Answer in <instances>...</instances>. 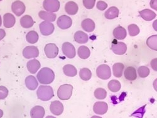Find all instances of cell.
<instances>
[{"mask_svg": "<svg viewBox=\"0 0 157 118\" xmlns=\"http://www.w3.org/2000/svg\"><path fill=\"white\" fill-rule=\"evenodd\" d=\"M38 34L34 30L29 32L27 35H26V39L27 41L32 44H36L38 40Z\"/></svg>", "mask_w": 157, "mask_h": 118, "instance_id": "1f68e13d", "label": "cell"}, {"mask_svg": "<svg viewBox=\"0 0 157 118\" xmlns=\"http://www.w3.org/2000/svg\"><path fill=\"white\" fill-rule=\"evenodd\" d=\"M124 68V65L121 63H114L113 66V71L114 76L117 78L121 77L123 73Z\"/></svg>", "mask_w": 157, "mask_h": 118, "instance_id": "83f0119b", "label": "cell"}, {"mask_svg": "<svg viewBox=\"0 0 157 118\" xmlns=\"http://www.w3.org/2000/svg\"><path fill=\"white\" fill-rule=\"evenodd\" d=\"M127 32L124 28L122 27H117L113 30V36L117 40H122L126 37Z\"/></svg>", "mask_w": 157, "mask_h": 118, "instance_id": "603a6c76", "label": "cell"}, {"mask_svg": "<svg viewBox=\"0 0 157 118\" xmlns=\"http://www.w3.org/2000/svg\"><path fill=\"white\" fill-rule=\"evenodd\" d=\"M16 22L15 17L11 13H6L3 17L4 27L7 29L12 28L15 25Z\"/></svg>", "mask_w": 157, "mask_h": 118, "instance_id": "2e32d148", "label": "cell"}, {"mask_svg": "<svg viewBox=\"0 0 157 118\" xmlns=\"http://www.w3.org/2000/svg\"><path fill=\"white\" fill-rule=\"evenodd\" d=\"M124 75L126 80L133 81H135L137 78L136 70L135 67H128L124 70Z\"/></svg>", "mask_w": 157, "mask_h": 118, "instance_id": "9a60e30c", "label": "cell"}, {"mask_svg": "<svg viewBox=\"0 0 157 118\" xmlns=\"http://www.w3.org/2000/svg\"><path fill=\"white\" fill-rule=\"evenodd\" d=\"M3 116V111L2 109H0V117H2Z\"/></svg>", "mask_w": 157, "mask_h": 118, "instance_id": "ee69618b", "label": "cell"}, {"mask_svg": "<svg viewBox=\"0 0 157 118\" xmlns=\"http://www.w3.org/2000/svg\"><path fill=\"white\" fill-rule=\"evenodd\" d=\"M96 0H83V5L87 9L90 10L94 7Z\"/></svg>", "mask_w": 157, "mask_h": 118, "instance_id": "74e56055", "label": "cell"}, {"mask_svg": "<svg viewBox=\"0 0 157 118\" xmlns=\"http://www.w3.org/2000/svg\"><path fill=\"white\" fill-rule=\"evenodd\" d=\"M2 0H0V2H2Z\"/></svg>", "mask_w": 157, "mask_h": 118, "instance_id": "7dc6e473", "label": "cell"}, {"mask_svg": "<svg viewBox=\"0 0 157 118\" xmlns=\"http://www.w3.org/2000/svg\"><path fill=\"white\" fill-rule=\"evenodd\" d=\"M74 38V40L77 43L81 44H86L89 40L88 35L82 31H77V32H75Z\"/></svg>", "mask_w": 157, "mask_h": 118, "instance_id": "7402d4cb", "label": "cell"}, {"mask_svg": "<svg viewBox=\"0 0 157 118\" xmlns=\"http://www.w3.org/2000/svg\"><path fill=\"white\" fill-rule=\"evenodd\" d=\"M147 46L151 49L156 51L157 50V35H153L150 36L147 40Z\"/></svg>", "mask_w": 157, "mask_h": 118, "instance_id": "d6a6232c", "label": "cell"}, {"mask_svg": "<svg viewBox=\"0 0 157 118\" xmlns=\"http://www.w3.org/2000/svg\"><path fill=\"white\" fill-rule=\"evenodd\" d=\"M79 75L82 80L87 81L90 80L91 77H92V72L87 68H83L81 69L79 72Z\"/></svg>", "mask_w": 157, "mask_h": 118, "instance_id": "836d02e7", "label": "cell"}, {"mask_svg": "<svg viewBox=\"0 0 157 118\" xmlns=\"http://www.w3.org/2000/svg\"><path fill=\"white\" fill-rule=\"evenodd\" d=\"M40 66L41 65L40 62L36 59L31 60L28 62L27 64L28 70L33 74H35L38 70V69L40 68Z\"/></svg>", "mask_w": 157, "mask_h": 118, "instance_id": "d6986e66", "label": "cell"}, {"mask_svg": "<svg viewBox=\"0 0 157 118\" xmlns=\"http://www.w3.org/2000/svg\"><path fill=\"white\" fill-rule=\"evenodd\" d=\"M108 109V105L104 102H97L94 104L93 111L99 115H103L106 114Z\"/></svg>", "mask_w": 157, "mask_h": 118, "instance_id": "5bb4252c", "label": "cell"}, {"mask_svg": "<svg viewBox=\"0 0 157 118\" xmlns=\"http://www.w3.org/2000/svg\"><path fill=\"white\" fill-rule=\"evenodd\" d=\"M25 84L27 87L31 90H35L38 86V83L35 78V77L33 75L28 76L25 79Z\"/></svg>", "mask_w": 157, "mask_h": 118, "instance_id": "d4e9b609", "label": "cell"}, {"mask_svg": "<svg viewBox=\"0 0 157 118\" xmlns=\"http://www.w3.org/2000/svg\"><path fill=\"white\" fill-rule=\"evenodd\" d=\"M57 24L60 29L62 30H66L69 29L72 26V20L67 15H62L58 18Z\"/></svg>", "mask_w": 157, "mask_h": 118, "instance_id": "30bf717a", "label": "cell"}, {"mask_svg": "<svg viewBox=\"0 0 157 118\" xmlns=\"http://www.w3.org/2000/svg\"><path fill=\"white\" fill-rule=\"evenodd\" d=\"M2 17H1V15H0V27H1V25H2Z\"/></svg>", "mask_w": 157, "mask_h": 118, "instance_id": "f6af8a7d", "label": "cell"}, {"mask_svg": "<svg viewBox=\"0 0 157 118\" xmlns=\"http://www.w3.org/2000/svg\"><path fill=\"white\" fill-rule=\"evenodd\" d=\"M8 90L5 86H0V99H5L8 95Z\"/></svg>", "mask_w": 157, "mask_h": 118, "instance_id": "f35d334b", "label": "cell"}, {"mask_svg": "<svg viewBox=\"0 0 157 118\" xmlns=\"http://www.w3.org/2000/svg\"><path fill=\"white\" fill-rule=\"evenodd\" d=\"M150 6L154 9L155 10H157V0H151L150 2Z\"/></svg>", "mask_w": 157, "mask_h": 118, "instance_id": "60d3db41", "label": "cell"}, {"mask_svg": "<svg viewBox=\"0 0 157 118\" xmlns=\"http://www.w3.org/2000/svg\"><path fill=\"white\" fill-rule=\"evenodd\" d=\"M150 70L147 66H141L138 69V74L141 78H145L150 74Z\"/></svg>", "mask_w": 157, "mask_h": 118, "instance_id": "8d00e7d4", "label": "cell"}, {"mask_svg": "<svg viewBox=\"0 0 157 118\" xmlns=\"http://www.w3.org/2000/svg\"><path fill=\"white\" fill-rule=\"evenodd\" d=\"M45 111L44 108L40 106H36L33 108L30 111V116L32 118H43Z\"/></svg>", "mask_w": 157, "mask_h": 118, "instance_id": "ac0fdd59", "label": "cell"}, {"mask_svg": "<svg viewBox=\"0 0 157 118\" xmlns=\"http://www.w3.org/2000/svg\"><path fill=\"white\" fill-rule=\"evenodd\" d=\"M128 32L131 36H135L140 33V29L135 24H131L128 26Z\"/></svg>", "mask_w": 157, "mask_h": 118, "instance_id": "d590c367", "label": "cell"}, {"mask_svg": "<svg viewBox=\"0 0 157 118\" xmlns=\"http://www.w3.org/2000/svg\"><path fill=\"white\" fill-rule=\"evenodd\" d=\"M62 50L64 55H65L69 59H73L75 57V48L74 46L69 42H65L64 44H63L62 47Z\"/></svg>", "mask_w": 157, "mask_h": 118, "instance_id": "52a82bcc", "label": "cell"}, {"mask_svg": "<svg viewBox=\"0 0 157 118\" xmlns=\"http://www.w3.org/2000/svg\"><path fill=\"white\" fill-rule=\"evenodd\" d=\"M44 51L48 59H54L59 54V48L54 44H48L45 45Z\"/></svg>", "mask_w": 157, "mask_h": 118, "instance_id": "ba28073f", "label": "cell"}, {"mask_svg": "<svg viewBox=\"0 0 157 118\" xmlns=\"http://www.w3.org/2000/svg\"><path fill=\"white\" fill-rule=\"evenodd\" d=\"M23 55L25 59H32L38 57L39 55V50L36 47L28 46L23 50Z\"/></svg>", "mask_w": 157, "mask_h": 118, "instance_id": "9c48e42d", "label": "cell"}, {"mask_svg": "<svg viewBox=\"0 0 157 118\" xmlns=\"http://www.w3.org/2000/svg\"><path fill=\"white\" fill-rule=\"evenodd\" d=\"M38 16L41 19L44 20V21H49V22H53L56 20L57 15L56 14L54 13H51V12H47L44 11H40L39 12Z\"/></svg>", "mask_w": 157, "mask_h": 118, "instance_id": "ffe728a7", "label": "cell"}, {"mask_svg": "<svg viewBox=\"0 0 157 118\" xmlns=\"http://www.w3.org/2000/svg\"><path fill=\"white\" fill-rule=\"evenodd\" d=\"M81 27L82 29L87 32H93L95 29V23L91 19L87 18L82 21Z\"/></svg>", "mask_w": 157, "mask_h": 118, "instance_id": "e0dca14e", "label": "cell"}, {"mask_svg": "<svg viewBox=\"0 0 157 118\" xmlns=\"http://www.w3.org/2000/svg\"><path fill=\"white\" fill-rule=\"evenodd\" d=\"M96 75L101 79L108 80L111 76V69L108 65H101L97 68Z\"/></svg>", "mask_w": 157, "mask_h": 118, "instance_id": "277c9868", "label": "cell"}, {"mask_svg": "<svg viewBox=\"0 0 157 118\" xmlns=\"http://www.w3.org/2000/svg\"><path fill=\"white\" fill-rule=\"evenodd\" d=\"M63 71L65 75L68 77H74L77 74V70L76 68L72 65L67 64L64 65L63 67Z\"/></svg>", "mask_w": 157, "mask_h": 118, "instance_id": "f1b7e54d", "label": "cell"}, {"mask_svg": "<svg viewBox=\"0 0 157 118\" xmlns=\"http://www.w3.org/2000/svg\"><path fill=\"white\" fill-rule=\"evenodd\" d=\"M37 79L42 84H50L55 79V74L51 69L42 68L36 75Z\"/></svg>", "mask_w": 157, "mask_h": 118, "instance_id": "6da1fadb", "label": "cell"}, {"mask_svg": "<svg viewBox=\"0 0 157 118\" xmlns=\"http://www.w3.org/2000/svg\"><path fill=\"white\" fill-rule=\"evenodd\" d=\"M50 110L53 114L56 116H60L63 112V106L60 101H55L51 102Z\"/></svg>", "mask_w": 157, "mask_h": 118, "instance_id": "4fadbf2b", "label": "cell"}, {"mask_svg": "<svg viewBox=\"0 0 157 118\" xmlns=\"http://www.w3.org/2000/svg\"><path fill=\"white\" fill-rule=\"evenodd\" d=\"M115 43L113 42L111 45V49L116 55H124L127 50V46L123 42H117L114 41Z\"/></svg>", "mask_w": 157, "mask_h": 118, "instance_id": "8fae6325", "label": "cell"}, {"mask_svg": "<svg viewBox=\"0 0 157 118\" xmlns=\"http://www.w3.org/2000/svg\"><path fill=\"white\" fill-rule=\"evenodd\" d=\"M108 7V4L103 1H99L97 3V8L101 11H104Z\"/></svg>", "mask_w": 157, "mask_h": 118, "instance_id": "ab89813d", "label": "cell"}, {"mask_svg": "<svg viewBox=\"0 0 157 118\" xmlns=\"http://www.w3.org/2000/svg\"><path fill=\"white\" fill-rule=\"evenodd\" d=\"M78 7L77 3L74 2H69L65 5V10L67 14L74 15L78 12Z\"/></svg>", "mask_w": 157, "mask_h": 118, "instance_id": "cb8c5ba5", "label": "cell"}, {"mask_svg": "<svg viewBox=\"0 0 157 118\" xmlns=\"http://www.w3.org/2000/svg\"><path fill=\"white\" fill-rule=\"evenodd\" d=\"M120 11L118 8L115 6H112L109 8L105 13V17L108 20H113L117 17H118Z\"/></svg>", "mask_w": 157, "mask_h": 118, "instance_id": "4316f807", "label": "cell"}, {"mask_svg": "<svg viewBox=\"0 0 157 118\" xmlns=\"http://www.w3.org/2000/svg\"><path fill=\"white\" fill-rule=\"evenodd\" d=\"M139 13L140 17L146 21H151L156 17L155 13L149 9H145L140 11Z\"/></svg>", "mask_w": 157, "mask_h": 118, "instance_id": "44dd1931", "label": "cell"}, {"mask_svg": "<svg viewBox=\"0 0 157 118\" xmlns=\"http://www.w3.org/2000/svg\"><path fill=\"white\" fill-rule=\"evenodd\" d=\"M94 96L97 99H104L107 96L106 90L102 88H98L94 91Z\"/></svg>", "mask_w": 157, "mask_h": 118, "instance_id": "e575fe53", "label": "cell"}, {"mask_svg": "<svg viewBox=\"0 0 157 118\" xmlns=\"http://www.w3.org/2000/svg\"><path fill=\"white\" fill-rule=\"evenodd\" d=\"M156 60H157V59H153L151 62V67H152V69L154 70H155V71H156Z\"/></svg>", "mask_w": 157, "mask_h": 118, "instance_id": "b9f144b4", "label": "cell"}, {"mask_svg": "<svg viewBox=\"0 0 157 118\" xmlns=\"http://www.w3.org/2000/svg\"><path fill=\"white\" fill-rule=\"evenodd\" d=\"M11 10L17 17H20L24 13L26 7L22 2L17 0V1H15L12 3Z\"/></svg>", "mask_w": 157, "mask_h": 118, "instance_id": "7c38bea8", "label": "cell"}, {"mask_svg": "<svg viewBox=\"0 0 157 118\" xmlns=\"http://www.w3.org/2000/svg\"><path fill=\"white\" fill-rule=\"evenodd\" d=\"M39 27H40V30L42 35L44 36H48L52 35L54 33L55 30L54 25L51 22L46 21L42 22L39 25Z\"/></svg>", "mask_w": 157, "mask_h": 118, "instance_id": "8992f818", "label": "cell"}, {"mask_svg": "<svg viewBox=\"0 0 157 118\" xmlns=\"http://www.w3.org/2000/svg\"><path fill=\"white\" fill-rule=\"evenodd\" d=\"M36 94L38 98L43 101H48L54 96L53 89L52 87L48 86H39Z\"/></svg>", "mask_w": 157, "mask_h": 118, "instance_id": "7a4b0ae2", "label": "cell"}, {"mask_svg": "<svg viewBox=\"0 0 157 118\" xmlns=\"http://www.w3.org/2000/svg\"><path fill=\"white\" fill-rule=\"evenodd\" d=\"M78 55L82 59H87L90 55L89 48L86 46H81L78 48Z\"/></svg>", "mask_w": 157, "mask_h": 118, "instance_id": "f546056e", "label": "cell"}, {"mask_svg": "<svg viewBox=\"0 0 157 118\" xmlns=\"http://www.w3.org/2000/svg\"><path fill=\"white\" fill-rule=\"evenodd\" d=\"M6 35V32L3 29H0V41L4 38Z\"/></svg>", "mask_w": 157, "mask_h": 118, "instance_id": "7bdbcfd3", "label": "cell"}, {"mask_svg": "<svg viewBox=\"0 0 157 118\" xmlns=\"http://www.w3.org/2000/svg\"><path fill=\"white\" fill-rule=\"evenodd\" d=\"M43 6L46 11L54 13L59 10L60 4L59 0H44Z\"/></svg>", "mask_w": 157, "mask_h": 118, "instance_id": "5b68a950", "label": "cell"}, {"mask_svg": "<svg viewBox=\"0 0 157 118\" xmlns=\"http://www.w3.org/2000/svg\"><path fill=\"white\" fill-rule=\"evenodd\" d=\"M73 87L70 84H63L60 86L57 90L58 97L62 100L65 101L69 99L72 94Z\"/></svg>", "mask_w": 157, "mask_h": 118, "instance_id": "3957f363", "label": "cell"}, {"mask_svg": "<svg viewBox=\"0 0 157 118\" xmlns=\"http://www.w3.org/2000/svg\"><path fill=\"white\" fill-rule=\"evenodd\" d=\"M35 22L30 15H25L20 19V24L21 27L25 29H29L33 27Z\"/></svg>", "mask_w": 157, "mask_h": 118, "instance_id": "484cf974", "label": "cell"}, {"mask_svg": "<svg viewBox=\"0 0 157 118\" xmlns=\"http://www.w3.org/2000/svg\"><path fill=\"white\" fill-rule=\"evenodd\" d=\"M108 89L113 93H117V92L120 91L121 87V83L120 81L117 80H111L109 82L108 84Z\"/></svg>", "mask_w": 157, "mask_h": 118, "instance_id": "4dcf8cb0", "label": "cell"}, {"mask_svg": "<svg viewBox=\"0 0 157 118\" xmlns=\"http://www.w3.org/2000/svg\"><path fill=\"white\" fill-rule=\"evenodd\" d=\"M47 117H48H48H52V116H47Z\"/></svg>", "mask_w": 157, "mask_h": 118, "instance_id": "bcb514c9", "label": "cell"}]
</instances>
